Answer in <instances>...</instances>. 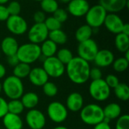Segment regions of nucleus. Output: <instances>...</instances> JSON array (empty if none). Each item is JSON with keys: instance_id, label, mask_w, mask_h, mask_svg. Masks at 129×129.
<instances>
[{"instance_id": "obj_50", "label": "nucleus", "mask_w": 129, "mask_h": 129, "mask_svg": "<svg viewBox=\"0 0 129 129\" xmlns=\"http://www.w3.org/2000/svg\"><path fill=\"white\" fill-rule=\"evenodd\" d=\"M58 1H60V2H63V3H69L71 0H58Z\"/></svg>"}, {"instance_id": "obj_28", "label": "nucleus", "mask_w": 129, "mask_h": 129, "mask_svg": "<svg viewBox=\"0 0 129 129\" xmlns=\"http://www.w3.org/2000/svg\"><path fill=\"white\" fill-rule=\"evenodd\" d=\"M116 97L122 101H127L129 99V88L125 83H119L114 88Z\"/></svg>"}, {"instance_id": "obj_5", "label": "nucleus", "mask_w": 129, "mask_h": 129, "mask_svg": "<svg viewBox=\"0 0 129 129\" xmlns=\"http://www.w3.org/2000/svg\"><path fill=\"white\" fill-rule=\"evenodd\" d=\"M107 12L106 10L98 5H94L90 7L86 14L85 15L86 24L92 29H98L104 25Z\"/></svg>"}, {"instance_id": "obj_11", "label": "nucleus", "mask_w": 129, "mask_h": 129, "mask_svg": "<svg viewBox=\"0 0 129 129\" xmlns=\"http://www.w3.org/2000/svg\"><path fill=\"white\" fill-rule=\"evenodd\" d=\"M49 31L44 23H34L27 30V37L29 42L39 45L48 38Z\"/></svg>"}, {"instance_id": "obj_35", "label": "nucleus", "mask_w": 129, "mask_h": 129, "mask_svg": "<svg viewBox=\"0 0 129 129\" xmlns=\"http://www.w3.org/2000/svg\"><path fill=\"white\" fill-rule=\"evenodd\" d=\"M9 15H20L21 11L20 4L17 1H11L6 5Z\"/></svg>"}, {"instance_id": "obj_34", "label": "nucleus", "mask_w": 129, "mask_h": 129, "mask_svg": "<svg viewBox=\"0 0 129 129\" xmlns=\"http://www.w3.org/2000/svg\"><path fill=\"white\" fill-rule=\"evenodd\" d=\"M44 24L45 25L46 28L48 29V30L49 32L60 29L61 25H62V23H60L57 20H56L53 16L46 17V19L44 22Z\"/></svg>"}, {"instance_id": "obj_20", "label": "nucleus", "mask_w": 129, "mask_h": 129, "mask_svg": "<svg viewBox=\"0 0 129 129\" xmlns=\"http://www.w3.org/2000/svg\"><path fill=\"white\" fill-rule=\"evenodd\" d=\"M2 122L6 129H22L23 126V121L19 115L8 113L3 118Z\"/></svg>"}, {"instance_id": "obj_39", "label": "nucleus", "mask_w": 129, "mask_h": 129, "mask_svg": "<svg viewBox=\"0 0 129 129\" xmlns=\"http://www.w3.org/2000/svg\"><path fill=\"white\" fill-rule=\"evenodd\" d=\"M89 79H91L92 80L102 79V71L101 69L98 67L91 68L89 72Z\"/></svg>"}, {"instance_id": "obj_22", "label": "nucleus", "mask_w": 129, "mask_h": 129, "mask_svg": "<svg viewBox=\"0 0 129 129\" xmlns=\"http://www.w3.org/2000/svg\"><path fill=\"white\" fill-rule=\"evenodd\" d=\"M41 50V56L46 58L55 56L57 51V45H56L54 42L47 39L44 41L40 45Z\"/></svg>"}, {"instance_id": "obj_18", "label": "nucleus", "mask_w": 129, "mask_h": 129, "mask_svg": "<svg viewBox=\"0 0 129 129\" xmlns=\"http://www.w3.org/2000/svg\"><path fill=\"white\" fill-rule=\"evenodd\" d=\"M83 107L84 99L80 93L73 92L68 95L66 101V107L68 110L76 113L80 111Z\"/></svg>"}, {"instance_id": "obj_40", "label": "nucleus", "mask_w": 129, "mask_h": 129, "mask_svg": "<svg viewBox=\"0 0 129 129\" xmlns=\"http://www.w3.org/2000/svg\"><path fill=\"white\" fill-rule=\"evenodd\" d=\"M46 14L42 10L36 11L33 14V20L36 23H44L46 19Z\"/></svg>"}, {"instance_id": "obj_47", "label": "nucleus", "mask_w": 129, "mask_h": 129, "mask_svg": "<svg viewBox=\"0 0 129 129\" xmlns=\"http://www.w3.org/2000/svg\"><path fill=\"white\" fill-rule=\"evenodd\" d=\"M124 54H125V57H124L129 61V50L128 51H127L126 52H125Z\"/></svg>"}, {"instance_id": "obj_26", "label": "nucleus", "mask_w": 129, "mask_h": 129, "mask_svg": "<svg viewBox=\"0 0 129 129\" xmlns=\"http://www.w3.org/2000/svg\"><path fill=\"white\" fill-rule=\"evenodd\" d=\"M54 42L56 45H64L67 42V35L61 29L50 31L48 33V38Z\"/></svg>"}, {"instance_id": "obj_15", "label": "nucleus", "mask_w": 129, "mask_h": 129, "mask_svg": "<svg viewBox=\"0 0 129 129\" xmlns=\"http://www.w3.org/2000/svg\"><path fill=\"white\" fill-rule=\"evenodd\" d=\"M99 5L107 13L117 14L128 8L129 0H99Z\"/></svg>"}, {"instance_id": "obj_23", "label": "nucleus", "mask_w": 129, "mask_h": 129, "mask_svg": "<svg viewBox=\"0 0 129 129\" xmlns=\"http://www.w3.org/2000/svg\"><path fill=\"white\" fill-rule=\"evenodd\" d=\"M20 98V101L23 104V107L29 110L34 109L39 102L38 94L31 91L23 94Z\"/></svg>"}, {"instance_id": "obj_41", "label": "nucleus", "mask_w": 129, "mask_h": 129, "mask_svg": "<svg viewBox=\"0 0 129 129\" xmlns=\"http://www.w3.org/2000/svg\"><path fill=\"white\" fill-rule=\"evenodd\" d=\"M8 113V102L0 97V119H2Z\"/></svg>"}, {"instance_id": "obj_29", "label": "nucleus", "mask_w": 129, "mask_h": 129, "mask_svg": "<svg viewBox=\"0 0 129 129\" xmlns=\"http://www.w3.org/2000/svg\"><path fill=\"white\" fill-rule=\"evenodd\" d=\"M40 6L42 11L45 14H53L59 8L57 0H42Z\"/></svg>"}, {"instance_id": "obj_17", "label": "nucleus", "mask_w": 129, "mask_h": 129, "mask_svg": "<svg viewBox=\"0 0 129 129\" xmlns=\"http://www.w3.org/2000/svg\"><path fill=\"white\" fill-rule=\"evenodd\" d=\"M29 82L35 86L42 87L48 81V76L42 67H34L31 69L28 76Z\"/></svg>"}, {"instance_id": "obj_16", "label": "nucleus", "mask_w": 129, "mask_h": 129, "mask_svg": "<svg viewBox=\"0 0 129 129\" xmlns=\"http://www.w3.org/2000/svg\"><path fill=\"white\" fill-rule=\"evenodd\" d=\"M115 60V57L113 53L108 49H101L99 50L94 59V62L95 65L101 67H107L113 64Z\"/></svg>"}, {"instance_id": "obj_1", "label": "nucleus", "mask_w": 129, "mask_h": 129, "mask_svg": "<svg viewBox=\"0 0 129 129\" xmlns=\"http://www.w3.org/2000/svg\"><path fill=\"white\" fill-rule=\"evenodd\" d=\"M90 64L79 57H74L66 66L65 72L70 80L76 85L85 84L89 79Z\"/></svg>"}, {"instance_id": "obj_44", "label": "nucleus", "mask_w": 129, "mask_h": 129, "mask_svg": "<svg viewBox=\"0 0 129 129\" xmlns=\"http://www.w3.org/2000/svg\"><path fill=\"white\" fill-rule=\"evenodd\" d=\"M94 129H112L110 125V123H107L105 122H101L98 124H97L96 125H94Z\"/></svg>"}, {"instance_id": "obj_27", "label": "nucleus", "mask_w": 129, "mask_h": 129, "mask_svg": "<svg viewBox=\"0 0 129 129\" xmlns=\"http://www.w3.org/2000/svg\"><path fill=\"white\" fill-rule=\"evenodd\" d=\"M30 70H31L30 65H29L27 63L20 62L15 67H14L13 76H16V77L21 79L28 77Z\"/></svg>"}, {"instance_id": "obj_45", "label": "nucleus", "mask_w": 129, "mask_h": 129, "mask_svg": "<svg viewBox=\"0 0 129 129\" xmlns=\"http://www.w3.org/2000/svg\"><path fill=\"white\" fill-rule=\"evenodd\" d=\"M121 33L127 36H129V24L128 23H124Z\"/></svg>"}, {"instance_id": "obj_43", "label": "nucleus", "mask_w": 129, "mask_h": 129, "mask_svg": "<svg viewBox=\"0 0 129 129\" xmlns=\"http://www.w3.org/2000/svg\"><path fill=\"white\" fill-rule=\"evenodd\" d=\"M7 61H8V63L11 66V67H15L17 63H20L17 57L16 54L14 55H11V56H9V57H7Z\"/></svg>"}, {"instance_id": "obj_33", "label": "nucleus", "mask_w": 129, "mask_h": 129, "mask_svg": "<svg viewBox=\"0 0 129 129\" xmlns=\"http://www.w3.org/2000/svg\"><path fill=\"white\" fill-rule=\"evenodd\" d=\"M42 91L43 93L49 98H53L57 95L58 92L57 86L51 82H47L44 85H42Z\"/></svg>"}, {"instance_id": "obj_14", "label": "nucleus", "mask_w": 129, "mask_h": 129, "mask_svg": "<svg viewBox=\"0 0 129 129\" xmlns=\"http://www.w3.org/2000/svg\"><path fill=\"white\" fill-rule=\"evenodd\" d=\"M124 22L122 19L115 13H107L104 25L106 29L113 34H119L122 32Z\"/></svg>"}, {"instance_id": "obj_2", "label": "nucleus", "mask_w": 129, "mask_h": 129, "mask_svg": "<svg viewBox=\"0 0 129 129\" xmlns=\"http://www.w3.org/2000/svg\"><path fill=\"white\" fill-rule=\"evenodd\" d=\"M81 120L88 125H96L104 121L103 108L95 104H89L80 110Z\"/></svg>"}, {"instance_id": "obj_3", "label": "nucleus", "mask_w": 129, "mask_h": 129, "mask_svg": "<svg viewBox=\"0 0 129 129\" xmlns=\"http://www.w3.org/2000/svg\"><path fill=\"white\" fill-rule=\"evenodd\" d=\"M16 55L20 62L30 65L40 59V45L31 42L24 43L19 45Z\"/></svg>"}, {"instance_id": "obj_53", "label": "nucleus", "mask_w": 129, "mask_h": 129, "mask_svg": "<svg viewBox=\"0 0 129 129\" xmlns=\"http://www.w3.org/2000/svg\"><path fill=\"white\" fill-rule=\"evenodd\" d=\"M1 54H2V52H1V49H0V57H1Z\"/></svg>"}, {"instance_id": "obj_48", "label": "nucleus", "mask_w": 129, "mask_h": 129, "mask_svg": "<svg viewBox=\"0 0 129 129\" xmlns=\"http://www.w3.org/2000/svg\"><path fill=\"white\" fill-rule=\"evenodd\" d=\"M53 129H68L67 127H65V126H63V125H58V126H57V127H55V128H54Z\"/></svg>"}, {"instance_id": "obj_37", "label": "nucleus", "mask_w": 129, "mask_h": 129, "mask_svg": "<svg viewBox=\"0 0 129 129\" xmlns=\"http://www.w3.org/2000/svg\"><path fill=\"white\" fill-rule=\"evenodd\" d=\"M53 17L56 20H57L60 23H63L65 21H67V20L68 19V12L67 11V10H65L63 8H58L53 13Z\"/></svg>"}, {"instance_id": "obj_46", "label": "nucleus", "mask_w": 129, "mask_h": 129, "mask_svg": "<svg viewBox=\"0 0 129 129\" xmlns=\"http://www.w3.org/2000/svg\"><path fill=\"white\" fill-rule=\"evenodd\" d=\"M5 74H6V69H5V66L0 63V79L4 78Z\"/></svg>"}, {"instance_id": "obj_36", "label": "nucleus", "mask_w": 129, "mask_h": 129, "mask_svg": "<svg viewBox=\"0 0 129 129\" xmlns=\"http://www.w3.org/2000/svg\"><path fill=\"white\" fill-rule=\"evenodd\" d=\"M116 129H129V116L124 114L117 119Z\"/></svg>"}, {"instance_id": "obj_25", "label": "nucleus", "mask_w": 129, "mask_h": 129, "mask_svg": "<svg viewBox=\"0 0 129 129\" xmlns=\"http://www.w3.org/2000/svg\"><path fill=\"white\" fill-rule=\"evenodd\" d=\"M115 47L121 53H125L129 50V36L122 33L116 34L115 37Z\"/></svg>"}, {"instance_id": "obj_51", "label": "nucleus", "mask_w": 129, "mask_h": 129, "mask_svg": "<svg viewBox=\"0 0 129 129\" xmlns=\"http://www.w3.org/2000/svg\"><path fill=\"white\" fill-rule=\"evenodd\" d=\"M1 91H2V83L0 82V93H1Z\"/></svg>"}, {"instance_id": "obj_38", "label": "nucleus", "mask_w": 129, "mask_h": 129, "mask_svg": "<svg viewBox=\"0 0 129 129\" xmlns=\"http://www.w3.org/2000/svg\"><path fill=\"white\" fill-rule=\"evenodd\" d=\"M107 85L109 86V88L111 89V88H114L115 87H116L120 82H119V78L113 75V74H109L108 76H107L106 79H104Z\"/></svg>"}, {"instance_id": "obj_19", "label": "nucleus", "mask_w": 129, "mask_h": 129, "mask_svg": "<svg viewBox=\"0 0 129 129\" xmlns=\"http://www.w3.org/2000/svg\"><path fill=\"white\" fill-rule=\"evenodd\" d=\"M19 48V44L17 39L12 36L5 37L1 42L0 49L5 56L9 57L17 54V51Z\"/></svg>"}, {"instance_id": "obj_30", "label": "nucleus", "mask_w": 129, "mask_h": 129, "mask_svg": "<svg viewBox=\"0 0 129 129\" xmlns=\"http://www.w3.org/2000/svg\"><path fill=\"white\" fill-rule=\"evenodd\" d=\"M56 57L65 66L74 57L73 52L66 48H60L59 50H57V53H56Z\"/></svg>"}, {"instance_id": "obj_8", "label": "nucleus", "mask_w": 129, "mask_h": 129, "mask_svg": "<svg viewBox=\"0 0 129 129\" xmlns=\"http://www.w3.org/2000/svg\"><path fill=\"white\" fill-rule=\"evenodd\" d=\"M42 68L51 78H60L65 73V65L63 64L56 56L46 57L43 60Z\"/></svg>"}, {"instance_id": "obj_10", "label": "nucleus", "mask_w": 129, "mask_h": 129, "mask_svg": "<svg viewBox=\"0 0 129 129\" xmlns=\"http://www.w3.org/2000/svg\"><path fill=\"white\" fill-rule=\"evenodd\" d=\"M8 30L15 36H21L28 30L26 20L20 15H10L5 21Z\"/></svg>"}, {"instance_id": "obj_32", "label": "nucleus", "mask_w": 129, "mask_h": 129, "mask_svg": "<svg viewBox=\"0 0 129 129\" xmlns=\"http://www.w3.org/2000/svg\"><path fill=\"white\" fill-rule=\"evenodd\" d=\"M129 61L126 60L124 57H119L116 60H114L113 63V67L116 72L118 73H122L127 70L128 68Z\"/></svg>"}, {"instance_id": "obj_54", "label": "nucleus", "mask_w": 129, "mask_h": 129, "mask_svg": "<svg viewBox=\"0 0 129 129\" xmlns=\"http://www.w3.org/2000/svg\"><path fill=\"white\" fill-rule=\"evenodd\" d=\"M0 129H1V128H0Z\"/></svg>"}, {"instance_id": "obj_42", "label": "nucleus", "mask_w": 129, "mask_h": 129, "mask_svg": "<svg viewBox=\"0 0 129 129\" xmlns=\"http://www.w3.org/2000/svg\"><path fill=\"white\" fill-rule=\"evenodd\" d=\"M9 16L6 5H0V21H6Z\"/></svg>"}, {"instance_id": "obj_13", "label": "nucleus", "mask_w": 129, "mask_h": 129, "mask_svg": "<svg viewBox=\"0 0 129 129\" xmlns=\"http://www.w3.org/2000/svg\"><path fill=\"white\" fill-rule=\"evenodd\" d=\"M90 8L88 0H71L67 5V11L75 17H85Z\"/></svg>"}, {"instance_id": "obj_9", "label": "nucleus", "mask_w": 129, "mask_h": 129, "mask_svg": "<svg viewBox=\"0 0 129 129\" xmlns=\"http://www.w3.org/2000/svg\"><path fill=\"white\" fill-rule=\"evenodd\" d=\"M48 118L55 123L63 122L68 116V110L66 106L58 101L50 103L47 107Z\"/></svg>"}, {"instance_id": "obj_31", "label": "nucleus", "mask_w": 129, "mask_h": 129, "mask_svg": "<svg viewBox=\"0 0 129 129\" xmlns=\"http://www.w3.org/2000/svg\"><path fill=\"white\" fill-rule=\"evenodd\" d=\"M24 109L25 108L23 107V105L20 99L10 100V101L8 102V111L10 113L20 115L23 113Z\"/></svg>"}, {"instance_id": "obj_6", "label": "nucleus", "mask_w": 129, "mask_h": 129, "mask_svg": "<svg viewBox=\"0 0 129 129\" xmlns=\"http://www.w3.org/2000/svg\"><path fill=\"white\" fill-rule=\"evenodd\" d=\"M88 91L91 97L99 102L105 101L110 95V88L103 79L92 80L89 85Z\"/></svg>"}, {"instance_id": "obj_12", "label": "nucleus", "mask_w": 129, "mask_h": 129, "mask_svg": "<svg viewBox=\"0 0 129 129\" xmlns=\"http://www.w3.org/2000/svg\"><path fill=\"white\" fill-rule=\"evenodd\" d=\"M26 122L31 129H42L45 125L46 119L42 111L32 109L26 115Z\"/></svg>"}, {"instance_id": "obj_4", "label": "nucleus", "mask_w": 129, "mask_h": 129, "mask_svg": "<svg viewBox=\"0 0 129 129\" xmlns=\"http://www.w3.org/2000/svg\"><path fill=\"white\" fill-rule=\"evenodd\" d=\"M2 91L10 100L20 99L24 93L23 84L20 79L9 76L2 84Z\"/></svg>"}, {"instance_id": "obj_24", "label": "nucleus", "mask_w": 129, "mask_h": 129, "mask_svg": "<svg viewBox=\"0 0 129 129\" xmlns=\"http://www.w3.org/2000/svg\"><path fill=\"white\" fill-rule=\"evenodd\" d=\"M94 33L93 29L88 24H83L80 26L75 33L76 39L79 42L86 41L89 39H91V36Z\"/></svg>"}, {"instance_id": "obj_7", "label": "nucleus", "mask_w": 129, "mask_h": 129, "mask_svg": "<svg viewBox=\"0 0 129 129\" xmlns=\"http://www.w3.org/2000/svg\"><path fill=\"white\" fill-rule=\"evenodd\" d=\"M98 51V45L97 42L92 39H89L86 41L79 42L77 48L78 57L88 63L94 60Z\"/></svg>"}, {"instance_id": "obj_49", "label": "nucleus", "mask_w": 129, "mask_h": 129, "mask_svg": "<svg viewBox=\"0 0 129 129\" xmlns=\"http://www.w3.org/2000/svg\"><path fill=\"white\" fill-rule=\"evenodd\" d=\"M9 0H0V5H5L7 3H8Z\"/></svg>"}, {"instance_id": "obj_21", "label": "nucleus", "mask_w": 129, "mask_h": 129, "mask_svg": "<svg viewBox=\"0 0 129 129\" xmlns=\"http://www.w3.org/2000/svg\"><path fill=\"white\" fill-rule=\"evenodd\" d=\"M103 111L104 117L111 121L118 119L121 116L122 108L117 103H110L103 109Z\"/></svg>"}, {"instance_id": "obj_52", "label": "nucleus", "mask_w": 129, "mask_h": 129, "mask_svg": "<svg viewBox=\"0 0 129 129\" xmlns=\"http://www.w3.org/2000/svg\"><path fill=\"white\" fill-rule=\"evenodd\" d=\"M33 1H36V2H41L42 0H33Z\"/></svg>"}]
</instances>
